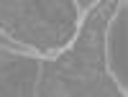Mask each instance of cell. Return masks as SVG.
I'll return each instance as SVG.
<instances>
[{
  "label": "cell",
  "mask_w": 128,
  "mask_h": 97,
  "mask_svg": "<svg viewBox=\"0 0 128 97\" xmlns=\"http://www.w3.org/2000/svg\"><path fill=\"white\" fill-rule=\"evenodd\" d=\"M113 64L120 74H126V23L118 26L113 38Z\"/></svg>",
  "instance_id": "obj_1"
}]
</instances>
